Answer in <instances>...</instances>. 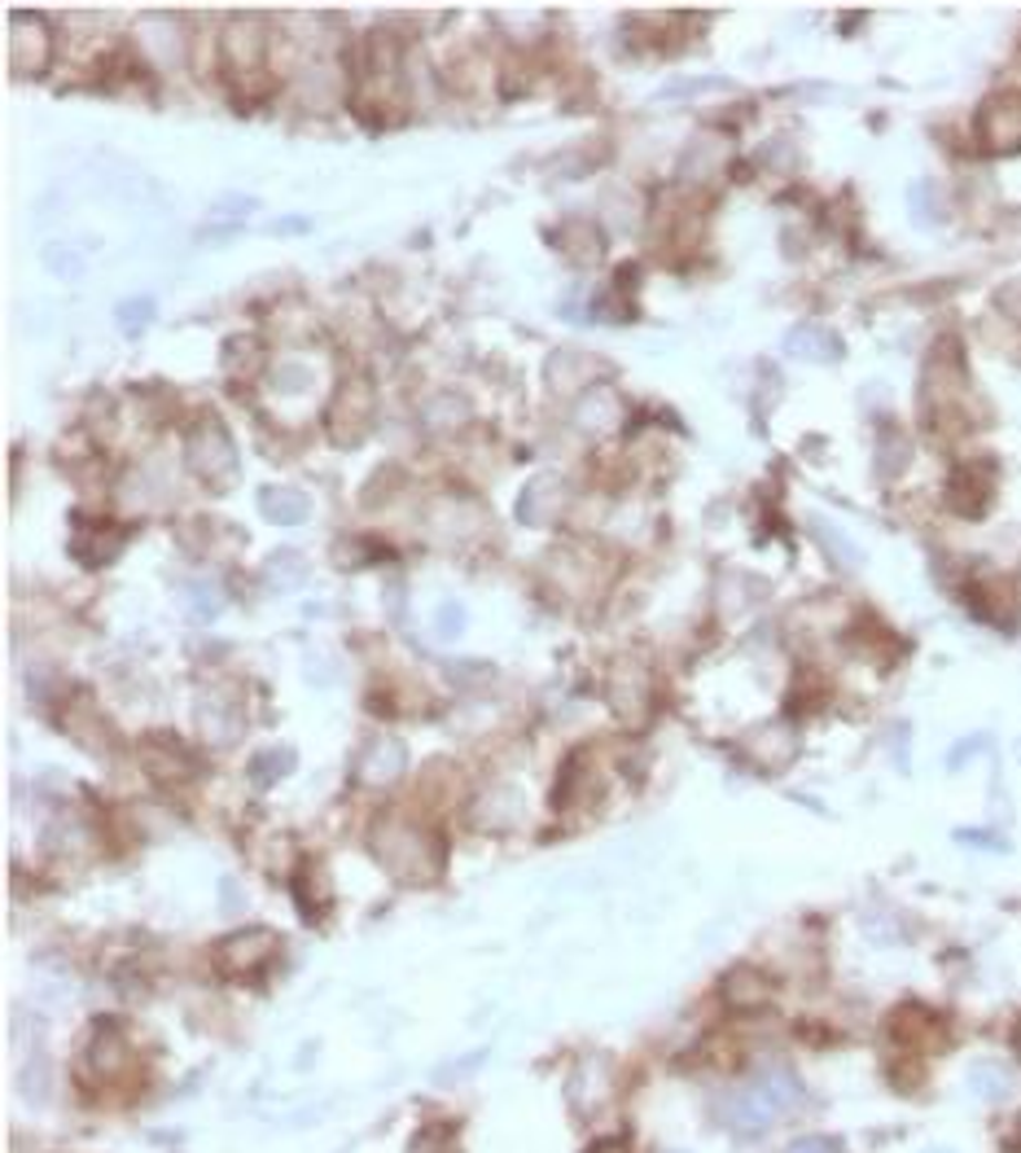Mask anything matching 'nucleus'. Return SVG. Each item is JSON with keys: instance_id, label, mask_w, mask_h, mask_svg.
<instances>
[{"instance_id": "nucleus-1", "label": "nucleus", "mask_w": 1021, "mask_h": 1153, "mask_svg": "<svg viewBox=\"0 0 1021 1153\" xmlns=\"http://www.w3.org/2000/svg\"><path fill=\"white\" fill-rule=\"evenodd\" d=\"M368 846L377 864L399 882H435L444 873V842L408 816H382Z\"/></svg>"}, {"instance_id": "nucleus-2", "label": "nucleus", "mask_w": 1021, "mask_h": 1153, "mask_svg": "<svg viewBox=\"0 0 1021 1153\" xmlns=\"http://www.w3.org/2000/svg\"><path fill=\"white\" fill-rule=\"evenodd\" d=\"M185 457H189V469L211 487V491H228L232 478H237V444L225 426L207 413L194 430H189V444H185Z\"/></svg>"}, {"instance_id": "nucleus-3", "label": "nucleus", "mask_w": 1021, "mask_h": 1153, "mask_svg": "<svg viewBox=\"0 0 1021 1153\" xmlns=\"http://www.w3.org/2000/svg\"><path fill=\"white\" fill-rule=\"evenodd\" d=\"M277 934L263 929V925H250V929H237L216 943L211 952V965L225 974V978H250V974H263L268 960L277 956Z\"/></svg>"}, {"instance_id": "nucleus-4", "label": "nucleus", "mask_w": 1021, "mask_h": 1153, "mask_svg": "<svg viewBox=\"0 0 1021 1153\" xmlns=\"http://www.w3.org/2000/svg\"><path fill=\"white\" fill-rule=\"evenodd\" d=\"M136 755H140L145 772H149L154 781H163V786H189V781H198V772H202L198 755H194L180 737H171V733H149V737H140Z\"/></svg>"}, {"instance_id": "nucleus-5", "label": "nucleus", "mask_w": 1021, "mask_h": 1153, "mask_svg": "<svg viewBox=\"0 0 1021 1153\" xmlns=\"http://www.w3.org/2000/svg\"><path fill=\"white\" fill-rule=\"evenodd\" d=\"M719 1119L732 1128V1132H746V1136H754V1132H768L781 1114L763 1101V1092L754 1088V1083H741V1088H732V1092H723L719 1097Z\"/></svg>"}, {"instance_id": "nucleus-6", "label": "nucleus", "mask_w": 1021, "mask_h": 1153, "mask_svg": "<svg viewBox=\"0 0 1021 1153\" xmlns=\"http://www.w3.org/2000/svg\"><path fill=\"white\" fill-rule=\"evenodd\" d=\"M49 58H53V31L35 18V13H27V18H13V31H9V62L18 66V71H44L49 66Z\"/></svg>"}, {"instance_id": "nucleus-7", "label": "nucleus", "mask_w": 1021, "mask_h": 1153, "mask_svg": "<svg viewBox=\"0 0 1021 1153\" xmlns=\"http://www.w3.org/2000/svg\"><path fill=\"white\" fill-rule=\"evenodd\" d=\"M368 422H373V391H368V382L364 377L342 382L338 404H334V439L338 444H360Z\"/></svg>"}, {"instance_id": "nucleus-8", "label": "nucleus", "mask_w": 1021, "mask_h": 1153, "mask_svg": "<svg viewBox=\"0 0 1021 1153\" xmlns=\"http://www.w3.org/2000/svg\"><path fill=\"white\" fill-rule=\"evenodd\" d=\"M127 1061H132V1048H127V1039L118 1031V1022H114V1018H102V1022L93 1027L88 1043H84V1066H88V1074L114 1079V1074L127 1070Z\"/></svg>"}, {"instance_id": "nucleus-9", "label": "nucleus", "mask_w": 1021, "mask_h": 1153, "mask_svg": "<svg viewBox=\"0 0 1021 1153\" xmlns=\"http://www.w3.org/2000/svg\"><path fill=\"white\" fill-rule=\"evenodd\" d=\"M263 49H268V31H263V22L254 18V13H241V18H232L225 31V53L228 62H232V71H259L263 66Z\"/></svg>"}, {"instance_id": "nucleus-10", "label": "nucleus", "mask_w": 1021, "mask_h": 1153, "mask_svg": "<svg viewBox=\"0 0 1021 1153\" xmlns=\"http://www.w3.org/2000/svg\"><path fill=\"white\" fill-rule=\"evenodd\" d=\"M558 509H562V478H553V474H535L518 496V522H527V527L553 522Z\"/></svg>"}, {"instance_id": "nucleus-11", "label": "nucleus", "mask_w": 1021, "mask_h": 1153, "mask_svg": "<svg viewBox=\"0 0 1021 1153\" xmlns=\"http://www.w3.org/2000/svg\"><path fill=\"white\" fill-rule=\"evenodd\" d=\"M408 768V755H404V746L395 741V737H373L368 746H364V755H360V781L364 786H386V781H395L399 772Z\"/></svg>"}, {"instance_id": "nucleus-12", "label": "nucleus", "mask_w": 1021, "mask_h": 1153, "mask_svg": "<svg viewBox=\"0 0 1021 1153\" xmlns=\"http://www.w3.org/2000/svg\"><path fill=\"white\" fill-rule=\"evenodd\" d=\"M127 527H106V522H97V527H80L75 531V540H71V553L84 562V567H106V562H114L118 558V549L127 544Z\"/></svg>"}, {"instance_id": "nucleus-13", "label": "nucleus", "mask_w": 1021, "mask_h": 1153, "mask_svg": "<svg viewBox=\"0 0 1021 1153\" xmlns=\"http://www.w3.org/2000/svg\"><path fill=\"white\" fill-rule=\"evenodd\" d=\"M759 1092H763V1101L777 1110V1114H790L802 1105V1097H806V1088H802V1079H798L790 1066H781V1061H772V1066H763L754 1079H750Z\"/></svg>"}, {"instance_id": "nucleus-14", "label": "nucleus", "mask_w": 1021, "mask_h": 1153, "mask_svg": "<svg viewBox=\"0 0 1021 1153\" xmlns=\"http://www.w3.org/2000/svg\"><path fill=\"white\" fill-rule=\"evenodd\" d=\"M982 136L996 145V149H1009V145H1021V97H991L982 106Z\"/></svg>"}, {"instance_id": "nucleus-15", "label": "nucleus", "mask_w": 1021, "mask_h": 1153, "mask_svg": "<svg viewBox=\"0 0 1021 1153\" xmlns=\"http://www.w3.org/2000/svg\"><path fill=\"white\" fill-rule=\"evenodd\" d=\"M259 509H263V518H272V522H281V527H299V522H308L312 500H308L299 487L272 482V487L259 491Z\"/></svg>"}, {"instance_id": "nucleus-16", "label": "nucleus", "mask_w": 1021, "mask_h": 1153, "mask_svg": "<svg viewBox=\"0 0 1021 1153\" xmlns=\"http://www.w3.org/2000/svg\"><path fill=\"white\" fill-rule=\"evenodd\" d=\"M785 346H790V355L798 360H811V364H829V360H837L842 355V339L837 334H829L824 325H794L790 334H785Z\"/></svg>"}, {"instance_id": "nucleus-17", "label": "nucleus", "mask_w": 1021, "mask_h": 1153, "mask_svg": "<svg viewBox=\"0 0 1021 1153\" xmlns=\"http://www.w3.org/2000/svg\"><path fill=\"white\" fill-rule=\"evenodd\" d=\"M723 1000H728L732 1009H763V1005L772 1000V983H768V974H759V969H732V974L723 978Z\"/></svg>"}, {"instance_id": "nucleus-18", "label": "nucleus", "mask_w": 1021, "mask_h": 1153, "mask_svg": "<svg viewBox=\"0 0 1021 1153\" xmlns=\"http://www.w3.org/2000/svg\"><path fill=\"white\" fill-rule=\"evenodd\" d=\"M969 1092H973L978 1101H991V1105L1009 1101V1097H1013V1074H1009V1066H1004V1061H973V1066H969Z\"/></svg>"}, {"instance_id": "nucleus-19", "label": "nucleus", "mask_w": 1021, "mask_h": 1153, "mask_svg": "<svg viewBox=\"0 0 1021 1153\" xmlns=\"http://www.w3.org/2000/svg\"><path fill=\"white\" fill-rule=\"evenodd\" d=\"M294 900H299V913L308 917H321L330 908V886H325V873L316 864H303L299 877H294Z\"/></svg>"}, {"instance_id": "nucleus-20", "label": "nucleus", "mask_w": 1021, "mask_h": 1153, "mask_svg": "<svg viewBox=\"0 0 1021 1153\" xmlns=\"http://www.w3.org/2000/svg\"><path fill=\"white\" fill-rule=\"evenodd\" d=\"M268 579H272V588H299L303 579H308V558L303 553H294V549H281V553H272L268 558Z\"/></svg>"}, {"instance_id": "nucleus-21", "label": "nucleus", "mask_w": 1021, "mask_h": 1153, "mask_svg": "<svg viewBox=\"0 0 1021 1153\" xmlns=\"http://www.w3.org/2000/svg\"><path fill=\"white\" fill-rule=\"evenodd\" d=\"M290 768H294V750H290V746H277V750L254 755L250 777H254V786H268V781H281Z\"/></svg>"}, {"instance_id": "nucleus-22", "label": "nucleus", "mask_w": 1021, "mask_h": 1153, "mask_svg": "<svg viewBox=\"0 0 1021 1153\" xmlns=\"http://www.w3.org/2000/svg\"><path fill=\"white\" fill-rule=\"evenodd\" d=\"M811 531L820 536V544H824L829 553H837V562H842V567H851V571L859 567V549H855V544H851V540H846L837 527H829L824 518H811Z\"/></svg>"}, {"instance_id": "nucleus-23", "label": "nucleus", "mask_w": 1021, "mask_h": 1153, "mask_svg": "<svg viewBox=\"0 0 1021 1153\" xmlns=\"http://www.w3.org/2000/svg\"><path fill=\"white\" fill-rule=\"evenodd\" d=\"M114 321H118L123 334H140V330L154 321V299H123V303L114 308Z\"/></svg>"}, {"instance_id": "nucleus-24", "label": "nucleus", "mask_w": 1021, "mask_h": 1153, "mask_svg": "<svg viewBox=\"0 0 1021 1153\" xmlns=\"http://www.w3.org/2000/svg\"><path fill=\"white\" fill-rule=\"evenodd\" d=\"M185 605H189L194 619L211 623V619L220 614V588H216V583H189V588H185Z\"/></svg>"}, {"instance_id": "nucleus-25", "label": "nucleus", "mask_w": 1021, "mask_h": 1153, "mask_svg": "<svg viewBox=\"0 0 1021 1153\" xmlns=\"http://www.w3.org/2000/svg\"><path fill=\"white\" fill-rule=\"evenodd\" d=\"M254 211V198H220L216 207H211V216H207V229H216V225H232V220H246Z\"/></svg>"}, {"instance_id": "nucleus-26", "label": "nucleus", "mask_w": 1021, "mask_h": 1153, "mask_svg": "<svg viewBox=\"0 0 1021 1153\" xmlns=\"http://www.w3.org/2000/svg\"><path fill=\"white\" fill-rule=\"evenodd\" d=\"M308 382H312V373L299 360H285L272 368V391H308Z\"/></svg>"}, {"instance_id": "nucleus-27", "label": "nucleus", "mask_w": 1021, "mask_h": 1153, "mask_svg": "<svg viewBox=\"0 0 1021 1153\" xmlns=\"http://www.w3.org/2000/svg\"><path fill=\"white\" fill-rule=\"evenodd\" d=\"M435 632H439L444 641H456V636L465 632V605H460V601H444V605L435 610Z\"/></svg>"}, {"instance_id": "nucleus-28", "label": "nucleus", "mask_w": 1021, "mask_h": 1153, "mask_svg": "<svg viewBox=\"0 0 1021 1153\" xmlns=\"http://www.w3.org/2000/svg\"><path fill=\"white\" fill-rule=\"evenodd\" d=\"M719 89H732L728 80H684V84H671L663 97H684V93H719Z\"/></svg>"}, {"instance_id": "nucleus-29", "label": "nucleus", "mask_w": 1021, "mask_h": 1153, "mask_svg": "<svg viewBox=\"0 0 1021 1153\" xmlns=\"http://www.w3.org/2000/svg\"><path fill=\"white\" fill-rule=\"evenodd\" d=\"M785 1153H842V1141H833V1136H802Z\"/></svg>"}, {"instance_id": "nucleus-30", "label": "nucleus", "mask_w": 1021, "mask_h": 1153, "mask_svg": "<svg viewBox=\"0 0 1021 1153\" xmlns=\"http://www.w3.org/2000/svg\"><path fill=\"white\" fill-rule=\"evenodd\" d=\"M982 746H987V737H969V741H960V746H956V750H951V759H947V768H960V764H965V759H969V755H973V750H982Z\"/></svg>"}, {"instance_id": "nucleus-31", "label": "nucleus", "mask_w": 1021, "mask_h": 1153, "mask_svg": "<svg viewBox=\"0 0 1021 1153\" xmlns=\"http://www.w3.org/2000/svg\"><path fill=\"white\" fill-rule=\"evenodd\" d=\"M587 1153H627V1145H623V1141H596Z\"/></svg>"}, {"instance_id": "nucleus-32", "label": "nucleus", "mask_w": 1021, "mask_h": 1153, "mask_svg": "<svg viewBox=\"0 0 1021 1153\" xmlns=\"http://www.w3.org/2000/svg\"><path fill=\"white\" fill-rule=\"evenodd\" d=\"M925 1153H951V1150H925Z\"/></svg>"}]
</instances>
